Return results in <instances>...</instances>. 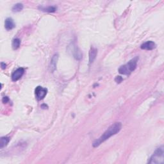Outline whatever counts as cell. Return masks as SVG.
<instances>
[{"instance_id":"6da1fadb","label":"cell","mask_w":164,"mask_h":164,"mask_svg":"<svg viewBox=\"0 0 164 164\" xmlns=\"http://www.w3.org/2000/svg\"><path fill=\"white\" fill-rule=\"evenodd\" d=\"M122 124L120 122H116L112 124L108 129L105 131L104 133L98 139L96 140L92 144L94 147H98L99 145H101L102 142H104L106 140L108 139L112 136L117 134L119 131L121 130Z\"/></svg>"},{"instance_id":"7a4b0ae2","label":"cell","mask_w":164,"mask_h":164,"mask_svg":"<svg viewBox=\"0 0 164 164\" xmlns=\"http://www.w3.org/2000/svg\"><path fill=\"white\" fill-rule=\"evenodd\" d=\"M138 60V56H136V57L128 62L126 64L122 65L119 69V73L124 74V75H129V74L132 73L136 69V67H137Z\"/></svg>"},{"instance_id":"3957f363","label":"cell","mask_w":164,"mask_h":164,"mask_svg":"<svg viewBox=\"0 0 164 164\" xmlns=\"http://www.w3.org/2000/svg\"><path fill=\"white\" fill-rule=\"evenodd\" d=\"M164 162L163 147L161 146L156 149L148 161L149 163H163Z\"/></svg>"},{"instance_id":"277c9868","label":"cell","mask_w":164,"mask_h":164,"mask_svg":"<svg viewBox=\"0 0 164 164\" xmlns=\"http://www.w3.org/2000/svg\"><path fill=\"white\" fill-rule=\"evenodd\" d=\"M68 50L69 51V52H70L76 60H79L83 57V54L81 52L80 50L74 44H71L70 46H69Z\"/></svg>"},{"instance_id":"5b68a950","label":"cell","mask_w":164,"mask_h":164,"mask_svg":"<svg viewBox=\"0 0 164 164\" xmlns=\"http://www.w3.org/2000/svg\"><path fill=\"white\" fill-rule=\"evenodd\" d=\"M47 89L46 88H44L42 87L38 86L37 87H36L35 90V94L36 98L38 100H41L44 99L46 96V94H47Z\"/></svg>"},{"instance_id":"8992f818","label":"cell","mask_w":164,"mask_h":164,"mask_svg":"<svg viewBox=\"0 0 164 164\" xmlns=\"http://www.w3.org/2000/svg\"><path fill=\"white\" fill-rule=\"evenodd\" d=\"M24 73V69L22 67H20L17 69L12 74V81H16L21 78L23 74Z\"/></svg>"},{"instance_id":"52a82bcc","label":"cell","mask_w":164,"mask_h":164,"mask_svg":"<svg viewBox=\"0 0 164 164\" xmlns=\"http://www.w3.org/2000/svg\"><path fill=\"white\" fill-rule=\"evenodd\" d=\"M140 48L144 50H153L156 48V44L153 41H147L141 45Z\"/></svg>"},{"instance_id":"ba28073f","label":"cell","mask_w":164,"mask_h":164,"mask_svg":"<svg viewBox=\"0 0 164 164\" xmlns=\"http://www.w3.org/2000/svg\"><path fill=\"white\" fill-rule=\"evenodd\" d=\"M5 27L7 30H11L15 27L14 20L12 18H7L5 21Z\"/></svg>"},{"instance_id":"9c48e42d","label":"cell","mask_w":164,"mask_h":164,"mask_svg":"<svg viewBox=\"0 0 164 164\" xmlns=\"http://www.w3.org/2000/svg\"><path fill=\"white\" fill-rule=\"evenodd\" d=\"M97 53V50L95 48H91L89 51V63H92L94 62L95 59L96 58Z\"/></svg>"},{"instance_id":"30bf717a","label":"cell","mask_w":164,"mask_h":164,"mask_svg":"<svg viewBox=\"0 0 164 164\" xmlns=\"http://www.w3.org/2000/svg\"><path fill=\"white\" fill-rule=\"evenodd\" d=\"M58 59V55L57 54L54 55L53 56V58H51V63H50V68H51V71L53 72L55 71V70L56 68V63H57V61Z\"/></svg>"},{"instance_id":"8fae6325","label":"cell","mask_w":164,"mask_h":164,"mask_svg":"<svg viewBox=\"0 0 164 164\" xmlns=\"http://www.w3.org/2000/svg\"><path fill=\"white\" fill-rule=\"evenodd\" d=\"M38 9H39L40 11L45 12H55L56 10H57V8L55 6H48V7L40 6L38 7Z\"/></svg>"},{"instance_id":"7c38bea8","label":"cell","mask_w":164,"mask_h":164,"mask_svg":"<svg viewBox=\"0 0 164 164\" xmlns=\"http://www.w3.org/2000/svg\"><path fill=\"white\" fill-rule=\"evenodd\" d=\"M10 141V138L9 137H1V144H0V148L2 149L4 147H5L8 144H9Z\"/></svg>"},{"instance_id":"4fadbf2b","label":"cell","mask_w":164,"mask_h":164,"mask_svg":"<svg viewBox=\"0 0 164 164\" xmlns=\"http://www.w3.org/2000/svg\"><path fill=\"white\" fill-rule=\"evenodd\" d=\"M23 9V5L22 3H17L12 7V11L14 12H20Z\"/></svg>"},{"instance_id":"5bb4252c","label":"cell","mask_w":164,"mask_h":164,"mask_svg":"<svg viewBox=\"0 0 164 164\" xmlns=\"http://www.w3.org/2000/svg\"><path fill=\"white\" fill-rule=\"evenodd\" d=\"M20 44V40L19 39V38H16L13 40L12 46L14 50H17V49L19 48Z\"/></svg>"},{"instance_id":"9a60e30c","label":"cell","mask_w":164,"mask_h":164,"mask_svg":"<svg viewBox=\"0 0 164 164\" xmlns=\"http://www.w3.org/2000/svg\"><path fill=\"white\" fill-rule=\"evenodd\" d=\"M122 80H123V79H122V77H121V76H117L116 78H115V81H116L117 83H120V82H121Z\"/></svg>"},{"instance_id":"2e32d148","label":"cell","mask_w":164,"mask_h":164,"mask_svg":"<svg viewBox=\"0 0 164 164\" xmlns=\"http://www.w3.org/2000/svg\"><path fill=\"white\" fill-rule=\"evenodd\" d=\"M2 101H3V103H7V102H8L9 101V98L7 96L3 97Z\"/></svg>"},{"instance_id":"e0dca14e","label":"cell","mask_w":164,"mask_h":164,"mask_svg":"<svg viewBox=\"0 0 164 164\" xmlns=\"http://www.w3.org/2000/svg\"><path fill=\"white\" fill-rule=\"evenodd\" d=\"M1 69H5V68H6L7 65H6V64H5V63L1 62Z\"/></svg>"}]
</instances>
